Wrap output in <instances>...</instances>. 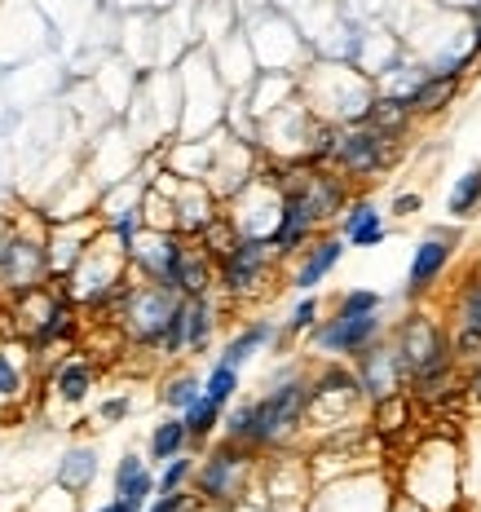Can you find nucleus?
Segmentation results:
<instances>
[{
  "label": "nucleus",
  "instance_id": "obj_1",
  "mask_svg": "<svg viewBox=\"0 0 481 512\" xmlns=\"http://www.w3.org/2000/svg\"><path fill=\"white\" fill-rule=\"evenodd\" d=\"M305 402H309V376L287 371V376L270 384L265 398L243 402L230 415H221V437L252 446V451H279L283 442H292L301 433Z\"/></svg>",
  "mask_w": 481,
  "mask_h": 512
},
{
  "label": "nucleus",
  "instance_id": "obj_2",
  "mask_svg": "<svg viewBox=\"0 0 481 512\" xmlns=\"http://www.w3.org/2000/svg\"><path fill=\"white\" fill-rule=\"evenodd\" d=\"M459 490H464V468H459V451L451 442H424L420 451L406 460L402 473V495L406 504L420 512H451L459 508Z\"/></svg>",
  "mask_w": 481,
  "mask_h": 512
},
{
  "label": "nucleus",
  "instance_id": "obj_3",
  "mask_svg": "<svg viewBox=\"0 0 481 512\" xmlns=\"http://www.w3.org/2000/svg\"><path fill=\"white\" fill-rule=\"evenodd\" d=\"M256 455L261 451L221 437V442L203 455V464H195V477H190V482H195V499L199 504H212V508H234L248 495V482L256 473Z\"/></svg>",
  "mask_w": 481,
  "mask_h": 512
},
{
  "label": "nucleus",
  "instance_id": "obj_4",
  "mask_svg": "<svg viewBox=\"0 0 481 512\" xmlns=\"http://www.w3.org/2000/svg\"><path fill=\"white\" fill-rule=\"evenodd\" d=\"M279 265L283 256L270 239H239L217 261V287L226 292V301H256L265 296V283L279 274Z\"/></svg>",
  "mask_w": 481,
  "mask_h": 512
},
{
  "label": "nucleus",
  "instance_id": "obj_5",
  "mask_svg": "<svg viewBox=\"0 0 481 512\" xmlns=\"http://www.w3.org/2000/svg\"><path fill=\"white\" fill-rule=\"evenodd\" d=\"M45 239H49L45 226L5 221V234H0V287H5V292H27V287L49 283Z\"/></svg>",
  "mask_w": 481,
  "mask_h": 512
},
{
  "label": "nucleus",
  "instance_id": "obj_6",
  "mask_svg": "<svg viewBox=\"0 0 481 512\" xmlns=\"http://www.w3.org/2000/svg\"><path fill=\"white\" fill-rule=\"evenodd\" d=\"M358 402H362V384L354 371H345V367H323L314 380H309V402H305V420H301V429L305 424H314V429H345V420L358 411Z\"/></svg>",
  "mask_w": 481,
  "mask_h": 512
},
{
  "label": "nucleus",
  "instance_id": "obj_7",
  "mask_svg": "<svg viewBox=\"0 0 481 512\" xmlns=\"http://www.w3.org/2000/svg\"><path fill=\"white\" fill-rule=\"evenodd\" d=\"M393 142L398 137L380 133L371 124H345L336 137V151H331V164L340 177H376L393 164Z\"/></svg>",
  "mask_w": 481,
  "mask_h": 512
},
{
  "label": "nucleus",
  "instance_id": "obj_8",
  "mask_svg": "<svg viewBox=\"0 0 481 512\" xmlns=\"http://www.w3.org/2000/svg\"><path fill=\"white\" fill-rule=\"evenodd\" d=\"M155 181L164 186L168 204H173V234H181V239H199L203 226H208V221L221 212V199L212 195V190L203 186L199 177L159 173Z\"/></svg>",
  "mask_w": 481,
  "mask_h": 512
},
{
  "label": "nucleus",
  "instance_id": "obj_9",
  "mask_svg": "<svg viewBox=\"0 0 481 512\" xmlns=\"http://www.w3.org/2000/svg\"><path fill=\"white\" fill-rule=\"evenodd\" d=\"M446 349H451V336H446L442 327H437L433 318H424V314L406 318V323L398 327V340H393V354H398V367H402L406 380H411L424 362H433L437 354H446Z\"/></svg>",
  "mask_w": 481,
  "mask_h": 512
},
{
  "label": "nucleus",
  "instance_id": "obj_10",
  "mask_svg": "<svg viewBox=\"0 0 481 512\" xmlns=\"http://www.w3.org/2000/svg\"><path fill=\"white\" fill-rule=\"evenodd\" d=\"M384 323H380V309L376 314H358V318H345V314H331L327 323H314V349L318 354H358L367 349L371 340H380Z\"/></svg>",
  "mask_w": 481,
  "mask_h": 512
},
{
  "label": "nucleus",
  "instance_id": "obj_11",
  "mask_svg": "<svg viewBox=\"0 0 481 512\" xmlns=\"http://www.w3.org/2000/svg\"><path fill=\"white\" fill-rule=\"evenodd\" d=\"M345 248L349 243L340 239V234H318V239H309L305 248L296 252V265L287 270V283H292L296 292H314V287L345 261Z\"/></svg>",
  "mask_w": 481,
  "mask_h": 512
},
{
  "label": "nucleus",
  "instance_id": "obj_12",
  "mask_svg": "<svg viewBox=\"0 0 481 512\" xmlns=\"http://www.w3.org/2000/svg\"><path fill=\"white\" fill-rule=\"evenodd\" d=\"M358 384H362V398H384V393H398L406 389V376H402V367H398V354H393V345L389 340H371L367 349H358Z\"/></svg>",
  "mask_w": 481,
  "mask_h": 512
},
{
  "label": "nucleus",
  "instance_id": "obj_13",
  "mask_svg": "<svg viewBox=\"0 0 481 512\" xmlns=\"http://www.w3.org/2000/svg\"><path fill=\"white\" fill-rule=\"evenodd\" d=\"M455 243H459V230H429V239L415 248L411 256V270H406V292L411 296H420V292H429V287L442 279V270L451 265V252H455Z\"/></svg>",
  "mask_w": 481,
  "mask_h": 512
},
{
  "label": "nucleus",
  "instance_id": "obj_14",
  "mask_svg": "<svg viewBox=\"0 0 481 512\" xmlns=\"http://www.w3.org/2000/svg\"><path fill=\"white\" fill-rule=\"evenodd\" d=\"M168 287H173L177 296H186V301L190 296H208L212 287H217V261H212L195 239H181L173 274H168Z\"/></svg>",
  "mask_w": 481,
  "mask_h": 512
},
{
  "label": "nucleus",
  "instance_id": "obj_15",
  "mask_svg": "<svg viewBox=\"0 0 481 512\" xmlns=\"http://www.w3.org/2000/svg\"><path fill=\"white\" fill-rule=\"evenodd\" d=\"M93 384H98V362L84 358V354H76V358H62L58 367L49 371V398L58 402V407L80 411L84 402H89Z\"/></svg>",
  "mask_w": 481,
  "mask_h": 512
},
{
  "label": "nucleus",
  "instance_id": "obj_16",
  "mask_svg": "<svg viewBox=\"0 0 481 512\" xmlns=\"http://www.w3.org/2000/svg\"><path fill=\"white\" fill-rule=\"evenodd\" d=\"M31 367H27V345L23 340H0V407H14L27 398Z\"/></svg>",
  "mask_w": 481,
  "mask_h": 512
},
{
  "label": "nucleus",
  "instance_id": "obj_17",
  "mask_svg": "<svg viewBox=\"0 0 481 512\" xmlns=\"http://www.w3.org/2000/svg\"><path fill=\"white\" fill-rule=\"evenodd\" d=\"M115 499H124L133 508H146L155 499V473L142 455H124L115 464Z\"/></svg>",
  "mask_w": 481,
  "mask_h": 512
},
{
  "label": "nucleus",
  "instance_id": "obj_18",
  "mask_svg": "<svg viewBox=\"0 0 481 512\" xmlns=\"http://www.w3.org/2000/svg\"><path fill=\"white\" fill-rule=\"evenodd\" d=\"M274 336H279V327H274L270 318H252L248 327H239V336H230V340H226V349H221V358H217V362H226V367L239 371L243 362H252L265 345H270Z\"/></svg>",
  "mask_w": 481,
  "mask_h": 512
},
{
  "label": "nucleus",
  "instance_id": "obj_19",
  "mask_svg": "<svg viewBox=\"0 0 481 512\" xmlns=\"http://www.w3.org/2000/svg\"><path fill=\"white\" fill-rule=\"evenodd\" d=\"M217 332V301L208 296H190L186 301V354H203Z\"/></svg>",
  "mask_w": 481,
  "mask_h": 512
},
{
  "label": "nucleus",
  "instance_id": "obj_20",
  "mask_svg": "<svg viewBox=\"0 0 481 512\" xmlns=\"http://www.w3.org/2000/svg\"><path fill=\"white\" fill-rule=\"evenodd\" d=\"M93 477H98V451L93 446H71L58 464V490L80 495V490L93 486Z\"/></svg>",
  "mask_w": 481,
  "mask_h": 512
},
{
  "label": "nucleus",
  "instance_id": "obj_21",
  "mask_svg": "<svg viewBox=\"0 0 481 512\" xmlns=\"http://www.w3.org/2000/svg\"><path fill=\"white\" fill-rule=\"evenodd\" d=\"M190 451V433H186V420L181 415H168V420H159L151 429V442H146V455H151L155 464L173 460V455Z\"/></svg>",
  "mask_w": 481,
  "mask_h": 512
},
{
  "label": "nucleus",
  "instance_id": "obj_22",
  "mask_svg": "<svg viewBox=\"0 0 481 512\" xmlns=\"http://www.w3.org/2000/svg\"><path fill=\"white\" fill-rule=\"evenodd\" d=\"M406 420H411V393L398 389V393H384V398L371 402V424H376L380 437H393L406 429Z\"/></svg>",
  "mask_w": 481,
  "mask_h": 512
},
{
  "label": "nucleus",
  "instance_id": "obj_23",
  "mask_svg": "<svg viewBox=\"0 0 481 512\" xmlns=\"http://www.w3.org/2000/svg\"><path fill=\"white\" fill-rule=\"evenodd\" d=\"M221 415H226V407H217L212 398H203V393H199V398L190 402L186 411H181V420H186V433H190V446L208 442V437L221 429Z\"/></svg>",
  "mask_w": 481,
  "mask_h": 512
},
{
  "label": "nucleus",
  "instance_id": "obj_24",
  "mask_svg": "<svg viewBox=\"0 0 481 512\" xmlns=\"http://www.w3.org/2000/svg\"><path fill=\"white\" fill-rule=\"evenodd\" d=\"M203 393V380L195 376V371H177V376H168L164 380V389H159V398H164V407L173 411V415H181Z\"/></svg>",
  "mask_w": 481,
  "mask_h": 512
},
{
  "label": "nucleus",
  "instance_id": "obj_25",
  "mask_svg": "<svg viewBox=\"0 0 481 512\" xmlns=\"http://www.w3.org/2000/svg\"><path fill=\"white\" fill-rule=\"evenodd\" d=\"M481 208V164L473 168V173H464L455 181V190H451V217H473V212Z\"/></svg>",
  "mask_w": 481,
  "mask_h": 512
},
{
  "label": "nucleus",
  "instance_id": "obj_26",
  "mask_svg": "<svg viewBox=\"0 0 481 512\" xmlns=\"http://www.w3.org/2000/svg\"><path fill=\"white\" fill-rule=\"evenodd\" d=\"M234 393H239V371L226 367V362H217V367L203 376V398H212L217 407H230Z\"/></svg>",
  "mask_w": 481,
  "mask_h": 512
},
{
  "label": "nucleus",
  "instance_id": "obj_27",
  "mask_svg": "<svg viewBox=\"0 0 481 512\" xmlns=\"http://www.w3.org/2000/svg\"><path fill=\"white\" fill-rule=\"evenodd\" d=\"M190 477H195V460L181 451V455H173V460H164V473L155 477V490H159V495H173V490L190 486Z\"/></svg>",
  "mask_w": 481,
  "mask_h": 512
},
{
  "label": "nucleus",
  "instance_id": "obj_28",
  "mask_svg": "<svg viewBox=\"0 0 481 512\" xmlns=\"http://www.w3.org/2000/svg\"><path fill=\"white\" fill-rule=\"evenodd\" d=\"M459 327H473L481 332V274L473 270L464 279V292H459Z\"/></svg>",
  "mask_w": 481,
  "mask_h": 512
},
{
  "label": "nucleus",
  "instance_id": "obj_29",
  "mask_svg": "<svg viewBox=\"0 0 481 512\" xmlns=\"http://www.w3.org/2000/svg\"><path fill=\"white\" fill-rule=\"evenodd\" d=\"M376 309H380V292H371V287H354V292H345L336 301V314H345V318L376 314Z\"/></svg>",
  "mask_w": 481,
  "mask_h": 512
},
{
  "label": "nucleus",
  "instance_id": "obj_30",
  "mask_svg": "<svg viewBox=\"0 0 481 512\" xmlns=\"http://www.w3.org/2000/svg\"><path fill=\"white\" fill-rule=\"evenodd\" d=\"M384 234H389V230H384V212L376 208V212H371V217L362 221V226H358L354 234H345V243H349V248H380Z\"/></svg>",
  "mask_w": 481,
  "mask_h": 512
},
{
  "label": "nucleus",
  "instance_id": "obj_31",
  "mask_svg": "<svg viewBox=\"0 0 481 512\" xmlns=\"http://www.w3.org/2000/svg\"><path fill=\"white\" fill-rule=\"evenodd\" d=\"M314 323H318V301L314 296H301L296 301V309L287 314V323H283V336H301V332H314Z\"/></svg>",
  "mask_w": 481,
  "mask_h": 512
},
{
  "label": "nucleus",
  "instance_id": "obj_32",
  "mask_svg": "<svg viewBox=\"0 0 481 512\" xmlns=\"http://www.w3.org/2000/svg\"><path fill=\"white\" fill-rule=\"evenodd\" d=\"M142 512H199V499L190 490H173V495H159L151 499Z\"/></svg>",
  "mask_w": 481,
  "mask_h": 512
},
{
  "label": "nucleus",
  "instance_id": "obj_33",
  "mask_svg": "<svg viewBox=\"0 0 481 512\" xmlns=\"http://www.w3.org/2000/svg\"><path fill=\"white\" fill-rule=\"evenodd\" d=\"M451 354H455V362H477L481 358V332H473V327H459L455 340H451Z\"/></svg>",
  "mask_w": 481,
  "mask_h": 512
},
{
  "label": "nucleus",
  "instance_id": "obj_34",
  "mask_svg": "<svg viewBox=\"0 0 481 512\" xmlns=\"http://www.w3.org/2000/svg\"><path fill=\"white\" fill-rule=\"evenodd\" d=\"M420 204H424V199L420 195H398V199H393V217H415V212H420Z\"/></svg>",
  "mask_w": 481,
  "mask_h": 512
},
{
  "label": "nucleus",
  "instance_id": "obj_35",
  "mask_svg": "<svg viewBox=\"0 0 481 512\" xmlns=\"http://www.w3.org/2000/svg\"><path fill=\"white\" fill-rule=\"evenodd\" d=\"M124 415H128V398H106V402H102V420H106V424L124 420Z\"/></svg>",
  "mask_w": 481,
  "mask_h": 512
},
{
  "label": "nucleus",
  "instance_id": "obj_36",
  "mask_svg": "<svg viewBox=\"0 0 481 512\" xmlns=\"http://www.w3.org/2000/svg\"><path fill=\"white\" fill-rule=\"evenodd\" d=\"M468 53H473V58L481 53V0L473 5V49H468Z\"/></svg>",
  "mask_w": 481,
  "mask_h": 512
},
{
  "label": "nucleus",
  "instance_id": "obj_37",
  "mask_svg": "<svg viewBox=\"0 0 481 512\" xmlns=\"http://www.w3.org/2000/svg\"><path fill=\"white\" fill-rule=\"evenodd\" d=\"M464 389H468V393H473V398L481 402V358L473 362V376H468V384H464Z\"/></svg>",
  "mask_w": 481,
  "mask_h": 512
},
{
  "label": "nucleus",
  "instance_id": "obj_38",
  "mask_svg": "<svg viewBox=\"0 0 481 512\" xmlns=\"http://www.w3.org/2000/svg\"><path fill=\"white\" fill-rule=\"evenodd\" d=\"M93 512H142V508L124 504V499H111V504H102V508H93Z\"/></svg>",
  "mask_w": 481,
  "mask_h": 512
},
{
  "label": "nucleus",
  "instance_id": "obj_39",
  "mask_svg": "<svg viewBox=\"0 0 481 512\" xmlns=\"http://www.w3.org/2000/svg\"><path fill=\"white\" fill-rule=\"evenodd\" d=\"M0 301H5V287H0Z\"/></svg>",
  "mask_w": 481,
  "mask_h": 512
},
{
  "label": "nucleus",
  "instance_id": "obj_40",
  "mask_svg": "<svg viewBox=\"0 0 481 512\" xmlns=\"http://www.w3.org/2000/svg\"><path fill=\"white\" fill-rule=\"evenodd\" d=\"M0 234H5V221H0Z\"/></svg>",
  "mask_w": 481,
  "mask_h": 512
},
{
  "label": "nucleus",
  "instance_id": "obj_41",
  "mask_svg": "<svg viewBox=\"0 0 481 512\" xmlns=\"http://www.w3.org/2000/svg\"><path fill=\"white\" fill-rule=\"evenodd\" d=\"M451 512H455V508H451Z\"/></svg>",
  "mask_w": 481,
  "mask_h": 512
}]
</instances>
